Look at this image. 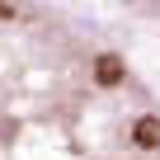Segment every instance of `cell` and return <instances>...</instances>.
<instances>
[{"label": "cell", "mask_w": 160, "mask_h": 160, "mask_svg": "<svg viewBox=\"0 0 160 160\" xmlns=\"http://www.w3.org/2000/svg\"><path fill=\"white\" fill-rule=\"evenodd\" d=\"M0 160H160V94L94 10L0 0Z\"/></svg>", "instance_id": "1"}]
</instances>
